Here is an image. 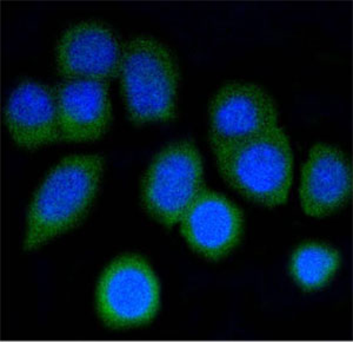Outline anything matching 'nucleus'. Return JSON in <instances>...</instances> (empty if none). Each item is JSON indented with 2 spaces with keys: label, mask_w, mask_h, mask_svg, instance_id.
Segmentation results:
<instances>
[{
  "label": "nucleus",
  "mask_w": 353,
  "mask_h": 342,
  "mask_svg": "<svg viewBox=\"0 0 353 342\" xmlns=\"http://www.w3.org/2000/svg\"><path fill=\"white\" fill-rule=\"evenodd\" d=\"M351 181V168L345 153L327 143L313 145L301 169V209L310 218L332 215L349 200Z\"/></svg>",
  "instance_id": "nucleus-10"
},
{
  "label": "nucleus",
  "mask_w": 353,
  "mask_h": 342,
  "mask_svg": "<svg viewBox=\"0 0 353 342\" xmlns=\"http://www.w3.org/2000/svg\"><path fill=\"white\" fill-rule=\"evenodd\" d=\"M5 123L12 141L23 149L61 142L54 89L41 82H21L6 104Z\"/></svg>",
  "instance_id": "nucleus-11"
},
{
  "label": "nucleus",
  "mask_w": 353,
  "mask_h": 342,
  "mask_svg": "<svg viewBox=\"0 0 353 342\" xmlns=\"http://www.w3.org/2000/svg\"><path fill=\"white\" fill-rule=\"evenodd\" d=\"M179 223L190 248L210 261L228 258L237 248L244 230V216L237 205L206 188Z\"/></svg>",
  "instance_id": "nucleus-8"
},
{
  "label": "nucleus",
  "mask_w": 353,
  "mask_h": 342,
  "mask_svg": "<svg viewBox=\"0 0 353 342\" xmlns=\"http://www.w3.org/2000/svg\"><path fill=\"white\" fill-rule=\"evenodd\" d=\"M278 125L277 104L259 85L228 83L210 102L209 142L212 151Z\"/></svg>",
  "instance_id": "nucleus-6"
},
{
  "label": "nucleus",
  "mask_w": 353,
  "mask_h": 342,
  "mask_svg": "<svg viewBox=\"0 0 353 342\" xmlns=\"http://www.w3.org/2000/svg\"><path fill=\"white\" fill-rule=\"evenodd\" d=\"M104 167L99 155H73L51 169L28 205L25 251L41 248L84 220L99 193Z\"/></svg>",
  "instance_id": "nucleus-1"
},
{
  "label": "nucleus",
  "mask_w": 353,
  "mask_h": 342,
  "mask_svg": "<svg viewBox=\"0 0 353 342\" xmlns=\"http://www.w3.org/2000/svg\"><path fill=\"white\" fill-rule=\"evenodd\" d=\"M205 189L201 153L191 141L170 143L157 153L141 181V205L166 228L181 222Z\"/></svg>",
  "instance_id": "nucleus-4"
},
{
  "label": "nucleus",
  "mask_w": 353,
  "mask_h": 342,
  "mask_svg": "<svg viewBox=\"0 0 353 342\" xmlns=\"http://www.w3.org/2000/svg\"><path fill=\"white\" fill-rule=\"evenodd\" d=\"M124 45L109 25L84 21L71 25L56 45V65L65 79L108 82L119 76Z\"/></svg>",
  "instance_id": "nucleus-7"
},
{
  "label": "nucleus",
  "mask_w": 353,
  "mask_h": 342,
  "mask_svg": "<svg viewBox=\"0 0 353 342\" xmlns=\"http://www.w3.org/2000/svg\"><path fill=\"white\" fill-rule=\"evenodd\" d=\"M341 263V254L333 247L309 242L293 251L290 273L301 289L317 292L327 286L336 276Z\"/></svg>",
  "instance_id": "nucleus-12"
},
{
  "label": "nucleus",
  "mask_w": 353,
  "mask_h": 342,
  "mask_svg": "<svg viewBox=\"0 0 353 342\" xmlns=\"http://www.w3.org/2000/svg\"><path fill=\"white\" fill-rule=\"evenodd\" d=\"M161 306V286L144 258L126 254L101 274L96 293L98 316L111 330L145 326Z\"/></svg>",
  "instance_id": "nucleus-5"
},
{
  "label": "nucleus",
  "mask_w": 353,
  "mask_h": 342,
  "mask_svg": "<svg viewBox=\"0 0 353 342\" xmlns=\"http://www.w3.org/2000/svg\"><path fill=\"white\" fill-rule=\"evenodd\" d=\"M54 93L61 142H94L109 130L112 104L106 82L65 79Z\"/></svg>",
  "instance_id": "nucleus-9"
},
{
  "label": "nucleus",
  "mask_w": 353,
  "mask_h": 342,
  "mask_svg": "<svg viewBox=\"0 0 353 342\" xmlns=\"http://www.w3.org/2000/svg\"><path fill=\"white\" fill-rule=\"evenodd\" d=\"M119 77L133 124L166 123L176 117L179 68L164 43L150 36L133 37L126 41Z\"/></svg>",
  "instance_id": "nucleus-3"
},
{
  "label": "nucleus",
  "mask_w": 353,
  "mask_h": 342,
  "mask_svg": "<svg viewBox=\"0 0 353 342\" xmlns=\"http://www.w3.org/2000/svg\"><path fill=\"white\" fill-rule=\"evenodd\" d=\"M221 178L241 196L276 208L286 203L293 181L290 138L279 125L213 151Z\"/></svg>",
  "instance_id": "nucleus-2"
}]
</instances>
